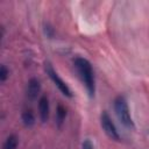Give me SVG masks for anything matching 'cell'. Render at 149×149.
Here are the masks:
<instances>
[{"label":"cell","instance_id":"3957f363","mask_svg":"<svg viewBox=\"0 0 149 149\" xmlns=\"http://www.w3.org/2000/svg\"><path fill=\"white\" fill-rule=\"evenodd\" d=\"M45 72H47V74L49 76V78L54 81V84L57 86V88H58L65 97H69V98L72 97V92H71L70 87H69L68 84L58 76V73L54 70V68H52V65H51L50 63H45Z\"/></svg>","mask_w":149,"mask_h":149},{"label":"cell","instance_id":"5b68a950","mask_svg":"<svg viewBox=\"0 0 149 149\" xmlns=\"http://www.w3.org/2000/svg\"><path fill=\"white\" fill-rule=\"evenodd\" d=\"M41 92V84L37 78H30L27 84V97L30 100H34L37 98V95Z\"/></svg>","mask_w":149,"mask_h":149},{"label":"cell","instance_id":"277c9868","mask_svg":"<svg viewBox=\"0 0 149 149\" xmlns=\"http://www.w3.org/2000/svg\"><path fill=\"white\" fill-rule=\"evenodd\" d=\"M100 125H101V128L104 129L105 134L111 140H114V141H119L120 140V135H119V132H118L114 122L112 121V119L108 115V113L105 112V111L100 114Z\"/></svg>","mask_w":149,"mask_h":149},{"label":"cell","instance_id":"30bf717a","mask_svg":"<svg viewBox=\"0 0 149 149\" xmlns=\"http://www.w3.org/2000/svg\"><path fill=\"white\" fill-rule=\"evenodd\" d=\"M8 76H9V70L5 65H1V68H0V80L1 81H6Z\"/></svg>","mask_w":149,"mask_h":149},{"label":"cell","instance_id":"52a82bcc","mask_svg":"<svg viewBox=\"0 0 149 149\" xmlns=\"http://www.w3.org/2000/svg\"><path fill=\"white\" fill-rule=\"evenodd\" d=\"M19 146V137L15 134H10L6 137L2 149H17Z\"/></svg>","mask_w":149,"mask_h":149},{"label":"cell","instance_id":"9c48e42d","mask_svg":"<svg viewBox=\"0 0 149 149\" xmlns=\"http://www.w3.org/2000/svg\"><path fill=\"white\" fill-rule=\"evenodd\" d=\"M66 118V109L64 106L62 105H57V108H56V125L58 127H61L64 122Z\"/></svg>","mask_w":149,"mask_h":149},{"label":"cell","instance_id":"ba28073f","mask_svg":"<svg viewBox=\"0 0 149 149\" xmlns=\"http://www.w3.org/2000/svg\"><path fill=\"white\" fill-rule=\"evenodd\" d=\"M21 120H22V122H23V125L26 127H31L35 123V115L30 109H28V111H24L22 113Z\"/></svg>","mask_w":149,"mask_h":149},{"label":"cell","instance_id":"8992f818","mask_svg":"<svg viewBox=\"0 0 149 149\" xmlns=\"http://www.w3.org/2000/svg\"><path fill=\"white\" fill-rule=\"evenodd\" d=\"M49 100L45 95H42L38 100V113L42 122H47L49 119Z\"/></svg>","mask_w":149,"mask_h":149},{"label":"cell","instance_id":"6da1fadb","mask_svg":"<svg viewBox=\"0 0 149 149\" xmlns=\"http://www.w3.org/2000/svg\"><path fill=\"white\" fill-rule=\"evenodd\" d=\"M73 65L77 70V73L79 78L81 79L88 95L92 98L95 93V79H94V72L92 69L91 63L83 57H76L73 59Z\"/></svg>","mask_w":149,"mask_h":149},{"label":"cell","instance_id":"7a4b0ae2","mask_svg":"<svg viewBox=\"0 0 149 149\" xmlns=\"http://www.w3.org/2000/svg\"><path fill=\"white\" fill-rule=\"evenodd\" d=\"M113 107H114V112H115L119 121L125 127H127L129 129H134L135 125H134V121L132 119L129 107H128V104H127L125 97H122V95L116 97L113 101Z\"/></svg>","mask_w":149,"mask_h":149},{"label":"cell","instance_id":"7c38bea8","mask_svg":"<svg viewBox=\"0 0 149 149\" xmlns=\"http://www.w3.org/2000/svg\"><path fill=\"white\" fill-rule=\"evenodd\" d=\"M81 149H94V146H93V143L91 142L90 139H86L81 143Z\"/></svg>","mask_w":149,"mask_h":149},{"label":"cell","instance_id":"8fae6325","mask_svg":"<svg viewBox=\"0 0 149 149\" xmlns=\"http://www.w3.org/2000/svg\"><path fill=\"white\" fill-rule=\"evenodd\" d=\"M44 34L48 36V37H54V34H55V30H54V28L50 26V24H44Z\"/></svg>","mask_w":149,"mask_h":149}]
</instances>
